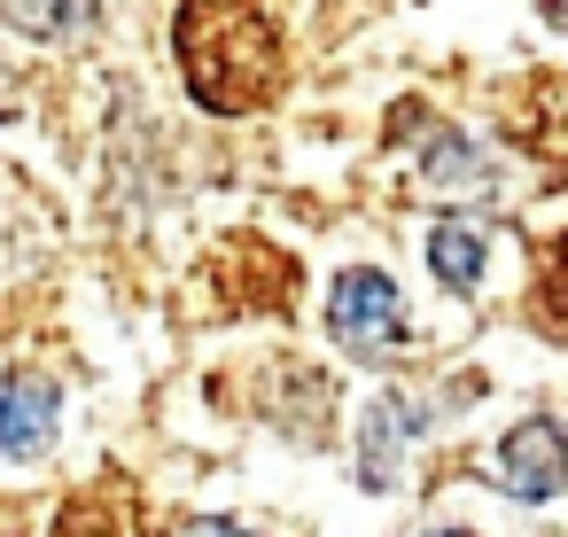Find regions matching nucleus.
Returning <instances> with one entry per match:
<instances>
[{
    "label": "nucleus",
    "mask_w": 568,
    "mask_h": 537,
    "mask_svg": "<svg viewBox=\"0 0 568 537\" xmlns=\"http://www.w3.org/2000/svg\"><path fill=\"white\" fill-rule=\"evenodd\" d=\"M172 55L211 118H250L288 87V40L265 17V0H180Z\"/></svg>",
    "instance_id": "f257e3e1"
},
{
    "label": "nucleus",
    "mask_w": 568,
    "mask_h": 537,
    "mask_svg": "<svg viewBox=\"0 0 568 537\" xmlns=\"http://www.w3.org/2000/svg\"><path fill=\"white\" fill-rule=\"evenodd\" d=\"M327 327H335L343 351H358V358H389V351H405V304H397L389 273L351 265V273L327 288Z\"/></svg>",
    "instance_id": "f03ea898"
},
{
    "label": "nucleus",
    "mask_w": 568,
    "mask_h": 537,
    "mask_svg": "<svg viewBox=\"0 0 568 537\" xmlns=\"http://www.w3.org/2000/svg\"><path fill=\"white\" fill-rule=\"evenodd\" d=\"M490 483L514 490V498H560L568 490V436H560V421L529 413L521 428H506L498 452H490Z\"/></svg>",
    "instance_id": "7ed1b4c3"
},
{
    "label": "nucleus",
    "mask_w": 568,
    "mask_h": 537,
    "mask_svg": "<svg viewBox=\"0 0 568 537\" xmlns=\"http://www.w3.org/2000/svg\"><path fill=\"white\" fill-rule=\"evenodd\" d=\"M211 281L234 312H288L296 304V265L257 234H234L226 250H211Z\"/></svg>",
    "instance_id": "20e7f679"
},
{
    "label": "nucleus",
    "mask_w": 568,
    "mask_h": 537,
    "mask_svg": "<svg viewBox=\"0 0 568 537\" xmlns=\"http://www.w3.org/2000/svg\"><path fill=\"white\" fill-rule=\"evenodd\" d=\"M420 428H428L420 397H405V389L374 397L366 421H358V483H366V490H389V483H397V459H405V444H413Z\"/></svg>",
    "instance_id": "39448f33"
},
{
    "label": "nucleus",
    "mask_w": 568,
    "mask_h": 537,
    "mask_svg": "<svg viewBox=\"0 0 568 537\" xmlns=\"http://www.w3.org/2000/svg\"><path fill=\"white\" fill-rule=\"evenodd\" d=\"M55 413H63V397H55L48 374H9L0 382V459L48 452L55 444Z\"/></svg>",
    "instance_id": "423d86ee"
},
{
    "label": "nucleus",
    "mask_w": 568,
    "mask_h": 537,
    "mask_svg": "<svg viewBox=\"0 0 568 537\" xmlns=\"http://www.w3.org/2000/svg\"><path fill=\"white\" fill-rule=\"evenodd\" d=\"M133 483H118V475H102V483H87V490H71L63 498V514H55V529L48 537H133Z\"/></svg>",
    "instance_id": "0eeeda50"
},
{
    "label": "nucleus",
    "mask_w": 568,
    "mask_h": 537,
    "mask_svg": "<svg viewBox=\"0 0 568 537\" xmlns=\"http://www.w3.org/2000/svg\"><path fill=\"white\" fill-rule=\"evenodd\" d=\"M0 17L32 40H48V48H71L102 24V0H0Z\"/></svg>",
    "instance_id": "6e6552de"
},
{
    "label": "nucleus",
    "mask_w": 568,
    "mask_h": 537,
    "mask_svg": "<svg viewBox=\"0 0 568 537\" xmlns=\"http://www.w3.org/2000/svg\"><path fill=\"white\" fill-rule=\"evenodd\" d=\"M483 250H490V242H483V226H467V219H444V226L428 234V265H436V281L459 288V296L483 281Z\"/></svg>",
    "instance_id": "1a4fd4ad"
},
{
    "label": "nucleus",
    "mask_w": 568,
    "mask_h": 537,
    "mask_svg": "<svg viewBox=\"0 0 568 537\" xmlns=\"http://www.w3.org/2000/svg\"><path fill=\"white\" fill-rule=\"evenodd\" d=\"M537 320H545V327H568V234L545 250V273H537Z\"/></svg>",
    "instance_id": "9d476101"
},
{
    "label": "nucleus",
    "mask_w": 568,
    "mask_h": 537,
    "mask_svg": "<svg viewBox=\"0 0 568 537\" xmlns=\"http://www.w3.org/2000/svg\"><path fill=\"white\" fill-rule=\"evenodd\" d=\"M428 172H436V180H467V188H475V180H483V156H467V141H459V133H436Z\"/></svg>",
    "instance_id": "9b49d317"
},
{
    "label": "nucleus",
    "mask_w": 568,
    "mask_h": 537,
    "mask_svg": "<svg viewBox=\"0 0 568 537\" xmlns=\"http://www.w3.org/2000/svg\"><path fill=\"white\" fill-rule=\"evenodd\" d=\"M164 537H250L242 521H219V514H187V521H172Z\"/></svg>",
    "instance_id": "f8f14e48"
},
{
    "label": "nucleus",
    "mask_w": 568,
    "mask_h": 537,
    "mask_svg": "<svg viewBox=\"0 0 568 537\" xmlns=\"http://www.w3.org/2000/svg\"><path fill=\"white\" fill-rule=\"evenodd\" d=\"M537 9H545V24H552V32H568V0H537Z\"/></svg>",
    "instance_id": "ddd939ff"
},
{
    "label": "nucleus",
    "mask_w": 568,
    "mask_h": 537,
    "mask_svg": "<svg viewBox=\"0 0 568 537\" xmlns=\"http://www.w3.org/2000/svg\"><path fill=\"white\" fill-rule=\"evenodd\" d=\"M420 537H467V529H420Z\"/></svg>",
    "instance_id": "4468645a"
}]
</instances>
